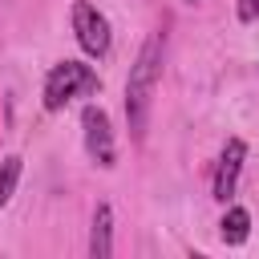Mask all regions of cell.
<instances>
[{
	"label": "cell",
	"mask_w": 259,
	"mask_h": 259,
	"mask_svg": "<svg viewBox=\"0 0 259 259\" xmlns=\"http://www.w3.org/2000/svg\"><path fill=\"white\" fill-rule=\"evenodd\" d=\"M162 65H166V32H150L130 65L125 77V125L134 142H146L150 130V109H154V93L162 85Z\"/></svg>",
	"instance_id": "obj_1"
},
{
	"label": "cell",
	"mask_w": 259,
	"mask_h": 259,
	"mask_svg": "<svg viewBox=\"0 0 259 259\" xmlns=\"http://www.w3.org/2000/svg\"><path fill=\"white\" fill-rule=\"evenodd\" d=\"M97 89H101V77H97L93 65H85V61H57L45 73L40 97H45V109L49 113H61L65 105H73L77 97H93Z\"/></svg>",
	"instance_id": "obj_2"
},
{
	"label": "cell",
	"mask_w": 259,
	"mask_h": 259,
	"mask_svg": "<svg viewBox=\"0 0 259 259\" xmlns=\"http://www.w3.org/2000/svg\"><path fill=\"white\" fill-rule=\"evenodd\" d=\"M69 24H73V36H77V45H81V53H85V57L101 61V57L113 49V32H109V20H105V12H101L93 0H73Z\"/></svg>",
	"instance_id": "obj_3"
},
{
	"label": "cell",
	"mask_w": 259,
	"mask_h": 259,
	"mask_svg": "<svg viewBox=\"0 0 259 259\" xmlns=\"http://www.w3.org/2000/svg\"><path fill=\"white\" fill-rule=\"evenodd\" d=\"M81 138H85V154L101 166V170H113L117 166V142H113V125H109V113L101 105H85L81 109Z\"/></svg>",
	"instance_id": "obj_4"
},
{
	"label": "cell",
	"mask_w": 259,
	"mask_h": 259,
	"mask_svg": "<svg viewBox=\"0 0 259 259\" xmlns=\"http://www.w3.org/2000/svg\"><path fill=\"white\" fill-rule=\"evenodd\" d=\"M247 166V142L243 138H227V146L219 150V162H214V178H210V194L214 202H231L235 190H239V174Z\"/></svg>",
	"instance_id": "obj_5"
},
{
	"label": "cell",
	"mask_w": 259,
	"mask_h": 259,
	"mask_svg": "<svg viewBox=\"0 0 259 259\" xmlns=\"http://www.w3.org/2000/svg\"><path fill=\"white\" fill-rule=\"evenodd\" d=\"M89 255H93V259H109V255H113V206H109V202H97V206H93Z\"/></svg>",
	"instance_id": "obj_6"
},
{
	"label": "cell",
	"mask_w": 259,
	"mask_h": 259,
	"mask_svg": "<svg viewBox=\"0 0 259 259\" xmlns=\"http://www.w3.org/2000/svg\"><path fill=\"white\" fill-rule=\"evenodd\" d=\"M219 239H223L227 247H243V243L251 239V210L227 202V210H223V219H219Z\"/></svg>",
	"instance_id": "obj_7"
},
{
	"label": "cell",
	"mask_w": 259,
	"mask_h": 259,
	"mask_svg": "<svg viewBox=\"0 0 259 259\" xmlns=\"http://www.w3.org/2000/svg\"><path fill=\"white\" fill-rule=\"evenodd\" d=\"M20 170H24V158H20V154H8V158H0V210H4V206L12 202V194H16Z\"/></svg>",
	"instance_id": "obj_8"
},
{
	"label": "cell",
	"mask_w": 259,
	"mask_h": 259,
	"mask_svg": "<svg viewBox=\"0 0 259 259\" xmlns=\"http://www.w3.org/2000/svg\"><path fill=\"white\" fill-rule=\"evenodd\" d=\"M235 16L243 24H255L259 20V0H235Z\"/></svg>",
	"instance_id": "obj_9"
},
{
	"label": "cell",
	"mask_w": 259,
	"mask_h": 259,
	"mask_svg": "<svg viewBox=\"0 0 259 259\" xmlns=\"http://www.w3.org/2000/svg\"><path fill=\"white\" fill-rule=\"evenodd\" d=\"M186 4H198V0H186Z\"/></svg>",
	"instance_id": "obj_10"
}]
</instances>
